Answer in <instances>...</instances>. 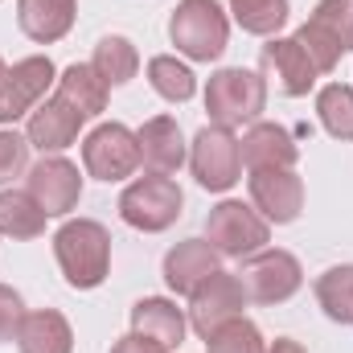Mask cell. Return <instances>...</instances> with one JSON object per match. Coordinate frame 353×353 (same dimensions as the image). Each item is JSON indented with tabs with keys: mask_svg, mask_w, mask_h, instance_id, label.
Returning a JSON list of instances; mask_svg holds the SVG:
<instances>
[{
	"mask_svg": "<svg viewBox=\"0 0 353 353\" xmlns=\"http://www.w3.org/2000/svg\"><path fill=\"white\" fill-rule=\"evenodd\" d=\"M296 41L308 50L321 74L337 70V62L353 50V0H321L312 17L296 29Z\"/></svg>",
	"mask_w": 353,
	"mask_h": 353,
	"instance_id": "obj_5",
	"label": "cell"
},
{
	"mask_svg": "<svg viewBox=\"0 0 353 353\" xmlns=\"http://www.w3.org/2000/svg\"><path fill=\"white\" fill-rule=\"evenodd\" d=\"M169 41L193 62H218L230 41V21L218 0H181L169 17Z\"/></svg>",
	"mask_w": 353,
	"mask_h": 353,
	"instance_id": "obj_2",
	"label": "cell"
},
{
	"mask_svg": "<svg viewBox=\"0 0 353 353\" xmlns=\"http://www.w3.org/2000/svg\"><path fill=\"white\" fill-rule=\"evenodd\" d=\"M17 350L21 353H70L74 350V329L58 308H37L25 312L21 333H17Z\"/></svg>",
	"mask_w": 353,
	"mask_h": 353,
	"instance_id": "obj_21",
	"label": "cell"
},
{
	"mask_svg": "<svg viewBox=\"0 0 353 353\" xmlns=\"http://www.w3.org/2000/svg\"><path fill=\"white\" fill-rule=\"evenodd\" d=\"M205 239L218 255L226 259H251L255 251H263L267 239H271V222L255 205H243V201H222L210 210L205 218Z\"/></svg>",
	"mask_w": 353,
	"mask_h": 353,
	"instance_id": "obj_6",
	"label": "cell"
},
{
	"mask_svg": "<svg viewBox=\"0 0 353 353\" xmlns=\"http://www.w3.org/2000/svg\"><path fill=\"white\" fill-rule=\"evenodd\" d=\"M83 123H87V115L74 111L66 99L54 94V99H46V103H37V107L29 111L25 140H29V148H37L41 157H54V152H62V148H70V144L79 140Z\"/></svg>",
	"mask_w": 353,
	"mask_h": 353,
	"instance_id": "obj_14",
	"label": "cell"
},
{
	"mask_svg": "<svg viewBox=\"0 0 353 353\" xmlns=\"http://www.w3.org/2000/svg\"><path fill=\"white\" fill-rule=\"evenodd\" d=\"M83 165L94 181H123L140 169V140L123 123H99L83 140Z\"/></svg>",
	"mask_w": 353,
	"mask_h": 353,
	"instance_id": "obj_10",
	"label": "cell"
},
{
	"mask_svg": "<svg viewBox=\"0 0 353 353\" xmlns=\"http://www.w3.org/2000/svg\"><path fill=\"white\" fill-rule=\"evenodd\" d=\"M29 193L37 197V205L50 214V218H66L79 197H83V173L79 165H70L66 157H41L33 169H29Z\"/></svg>",
	"mask_w": 353,
	"mask_h": 353,
	"instance_id": "obj_12",
	"label": "cell"
},
{
	"mask_svg": "<svg viewBox=\"0 0 353 353\" xmlns=\"http://www.w3.org/2000/svg\"><path fill=\"white\" fill-rule=\"evenodd\" d=\"M189 169H193V176H197L201 189L226 193V189L243 176V148H239L234 132L222 128V123H205V128L193 136Z\"/></svg>",
	"mask_w": 353,
	"mask_h": 353,
	"instance_id": "obj_7",
	"label": "cell"
},
{
	"mask_svg": "<svg viewBox=\"0 0 353 353\" xmlns=\"http://www.w3.org/2000/svg\"><path fill=\"white\" fill-rule=\"evenodd\" d=\"M251 205L267 222L288 226L304 210V181L296 176V169H255L251 173Z\"/></svg>",
	"mask_w": 353,
	"mask_h": 353,
	"instance_id": "obj_13",
	"label": "cell"
},
{
	"mask_svg": "<svg viewBox=\"0 0 353 353\" xmlns=\"http://www.w3.org/2000/svg\"><path fill=\"white\" fill-rule=\"evenodd\" d=\"M181 205H185V193H181V185H176L173 176H165V173L136 176L119 193V218L132 230H144V234L169 230L181 218Z\"/></svg>",
	"mask_w": 353,
	"mask_h": 353,
	"instance_id": "obj_4",
	"label": "cell"
},
{
	"mask_svg": "<svg viewBox=\"0 0 353 353\" xmlns=\"http://www.w3.org/2000/svg\"><path fill=\"white\" fill-rule=\"evenodd\" d=\"M263 107H267L263 74H255V70H247V66H226V70L210 74V87H205L210 123H222V128L259 123Z\"/></svg>",
	"mask_w": 353,
	"mask_h": 353,
	"instance_id": "obj_3",
	"label": "cell"
},
{
	"mask_svg": "<svg viewBox=\"0 0 353 353\" xmlns=\"http://www.w3.org/2000/svg\"><path fill=\"white\" fill-rule=\"evenodd\" d=\"M29 169V140L17 136L12 128H0V185Z\"/></svg>",
	"mask_w": 353,
	"mask_h": 353,
	"instance_id": "obj_30",
	"label": "cell"
},
{
	"mask_svg": "<svg viewBox=\"0 0 353 353\" xmlns=\"http://www.w3.org/2000/svg\"><path fill=\"white\" fill-rule=\"evenodd\" d=\"M239 148H243V165L251 173L255 169H296V161H300L292 132L279 123H251V132L243 136Z\"/></svg>",
	"mask_w": 353,
	"mask_h": 353,
	"instance_id": "obj_19",
	"label": "cell"
},
{
	"mask_svg": "<svg viewBox=\"0 0 353 353\" xmlns=\"http://www.w3.org/2000/svg\"><path fill=\"white\" fill-rule=\"evenodd\" d=\"M230 12L243 25V33L275 37L288 25V12L292 8H288V0H230Z\"/></svg>",
	"mask_w": 353,
	"mask_h": 353,
	"instance_id": "obj_26",
	"label": "cell"
},
{
	"mask_svg": "<svg viewBox=\"0 0 353 353\" xmlns=\"http://www.w3.org/2000/svg\"><path fill=\"white\" fill-rule=\"evenodd\" d=\"M263 333L247 321V316H239V321H230V325H222L218 333H210L205 337V353H263Z\"/></svg>",
	"mask_w": 353,
	"mask_h": 353,
	"instance_id": "obj_29",
	"label": "cell"
},
{
	"mask_svg": "<svg viewBox=\"0 0 353 353\" xmlns=\"http://www.w3.org/2000/svg\"><path fill=\"white\" fill-rule=\"evenodd\" d=\"M136 140H140V165H144L148 173L169 176L185 165V136H181V128H176L173 115H152V119L136 132Z\"/></svg>",
	"mask_w": 353,
	"mask_h": 353,
	"instance_id": "obj_18",
	"label": "cell"
},
{
	"mask_svg": "<svg viewBox=\"0 0 353 353\" xmlns=\"http://www.w3.org/2000/svg\"><path fill=\"white\" fill-rule=\"evenodd\" d=\"M247 304H251V296H247L243 279L218 267V271H214L205 283H197V292L189 296V325H193V333L205 341V337L218 333L222 325L239 321Z\"/></svg>",
	"mask_w": 353,
	"mask_h": 353,
	"instance_id": "obj_8",
	"label": "cell"
},
{
	"mask_svg": "<svg viewBox=\"0 0 353 353\" xmlns=\"http://www.w3.org/2000/svg\"><path fill=\"white\" fill-rule=\"evenodd\" d=\"M54 255H58L66 283L79 292H90L111 271V234L94 218H70L54 234Z\"/></svg>",
	"mask_w": 353,
	"mask_h": 353,
	"instance_id": "obj_1",
	"label": "cell"
},
{
	"mask_svg": "<svg viewBox=\"0 0 353 353\" xmlns=\"http://www.w3.org/2000/svg\"><path fill=\"white\" fill-rule=\"evenodd\" d=\"M222 267V255L210 247V239H185L165 255V283L176 296H193L197 283H205Z\"/></svg>",
	"mask_w": 353,
	"mask_h": 353,
	"instance_id": "obj_16",
	"label": "cell"
},
{
	"mask_svg": "<svg viewBox=\"0 0 353 353\" xmlns=\"http://www.w3.org/2000/svg\"><path fill=\"white\" fill-rule=\"evenodd\" d=\"M107 83L94 74V66H83V62H74V66H66L62 70V79H58V99H66L74 111H83V115H99L103 107H107Z\"/></svg>",
	"mask_w": 353,
	"mask_h": 353,
	"instance_id": "obj_23",
	"label": "cell"
},
{
	"mask_svg": "<svg viewBox=\"0 0 353 353\" xmlns=\"http://www.w3.org/2000/svg\"><path fill=\"white\" fill-rule=\"evenodd\" d=\"M239 279H243V288H247V296L255 300V304H283V300H292L296 292H300V283H304V267L300 259L292 255V251H255L243 271H239Z\"/></svg>",
	"mask_w": 353,
	"mask_h": 353,
	"instance_id": "obj_9",
	"label": "cell"
},
{
	"mask_svg": "<svg viewBox=\"0 0 353 353\" xmlns=\"http://www.w3.org/2000/svg\"><path fill=\"white\" fill-rule=\"evenodd\" d=\"M259 62H263V70L275 79V87L283 90L288 99L308 94V90L316 87V79H321V70L312 66L308 50H304L296 37H279V33H275V37L263 46Z\"/></svg>",
	"mask_w": 353,
	"mask_h": 353,
	"instance_id": "obj_15",
	"label": "cell"
},
{
	"mask_svg": "<svg viewBox=\"0 0 353 353\" xmlns=\"http://www.w3.org/2000/svg\"><path fill=\"white\" fill-rule=\"evenodd\" d=\"M316 115L333 140H353V87L329 83L316 94Z\"/></svg>",
	"mask_w": 353,
	"mask_h": 353,
	"instance_id": "obj_27",
	"label": "cell"
},
{
	"mask_svg": "<svg viewBox=\"0 0 353 353\" xmlns=\"http://www.w3.org/2000/svg\"><path fill=\"white\" fill-rule=\"evenodd\" d=\"M4 70H8V66H4V58H0V79H4Z\"/></svg>",
	"mask_w": 353,
	"mask_h": 353,
	"instance_id": "obj_34",
	"label": "cell"
},
{
	"mask_svg": "<svg viewBox=\"0 0 353 353\" xmlns=\"http://www.w3.org/2000/svg\"><path fill=\"white\" fill-rule=\"evenodd\" d=\"M46 210L37 205V197L29 189H0V234L12 243L37 239L46 230Z\"/></svg>",
	"mask_w": 353,
	"mask_h": 353,
	"instance_id": "obj_22",
	"label": "cell"
},
{
	"mask_svg": "<svg viewBox=\"0 0 353 353\" xmlns=\"http://www.w3.org/2000/svg\"><path fill=\"white\" fill-rule=\"evenodd\" d=\"M79 4L74 0H17V25L29 41L54 46L74 29Z\"/></svg>",
	"mask_w": 353,
	"mask_h": 353,
	"instance_id": "obj_17",
	"label": "cell"
},
{
	"mask_svg": "<svg viewBox=\"0 0 353 353\" xmlns=\"http://www.w3.org/2000/svg\"><path fill=\"white\" fill-rule=\"evenodd\" d=\"M132 333H140V337H148L165 350H176L185 341V312L165 296H144L132 308Z\"/></svg>",
	"mask_w": 353,
	"mask_h": 353,
	"instance_id": "obj_20",
	"label": "cell"
},
{
	"mask_svg": "<svg viewBox=\"0 0 353 353\" xmlns=\"http://www.w3.org/2000/svg\"><path fill=\"white\" fill-rule=\"evenodd\" d=\"M90 66H94V74H99L107 87H123V83L136 79V70H140V54H136V46H132L128 37L111 33V37H103V41L94 46Z\"/></svg>",
	"mask_w": 353,
	"mask_h": 353,
	"instance_id": "obj_24",
	"label": "cell"
},
{
	"mask_svg": "<svg viewBox=\"0 0 353 353\" xmlns=\"http://www.w3.org/2000/svg\"><path fill=\"white\" fill-rule=\"evenodd\" d=\"M148 83H152V90H157L161 99H169V103H185V99H193V90H197L193 70H189L185 62H176L173 54H157V58L148 62Z\"/></svg>",
	"mask_w": 353,
	"mask_h": 353,
	"instance_id": "obj_28",
	"label": "cell"
},
{
	"mask_svg": "<svg viewBox=\"0 0 353 353\" xmlns=\"http://www.w3.org/2000/svg\"><path fill=\"white\" fill-rule=\"evenodd\" d=\"M50 83H54V62L46 54L21 58L12 70H4V79H0V123H17L21 115H29L46 99Z\"/></svg>",
	"mask_w": 353,
	"mask_h": 353,
	"instance_id": "obj_11",
	"label": "cell"
},
{
	"mask_svg": "<svg viewBox=\"0 0 353 353\" xmlns=\"http://www.w3.org/2000/svg\"><path fill=\"white\" fill-rule=\"evenodd\" d=\"M263 353H308V350H304L300 341H292V337H275V341H271Z\"/></svg>",
	"mask_w": 353,
	"mask_h": 353,
	"instance_id": "obj_33",
	"label": "cell"
},
{
	"mask_svg": "<svg viewBox=\"0 0 353 353\" xmlns=\"http://www.w3.org/2000/svg\"><path fill=\"white\" fill-rule=\"evenodd\" d=\"M316 304L325 308L329 321L353 325V263L329 267V271L316 279Z\"/></svg>",
	"mask_w": 353,
	"mask_h": 353,
	"instance_id": "obj_25",
	"label": "cell"
},
{
	"mask_svg": "<svg viewBox=\"0 0 353 353\" xmlns=\"http://www.w3.org/2000/svg\"><path fill=\"white\" fill-rule=\"evenodd\" d=\"M21 321H25V300H21V292H12L8 283H0V345H4V341H17Z\"/></svg>",
	"mask_w": 353,
	"mask_h": 353,
	"instance_id": "obj_31",
	"label": "cell"
},
{
	"mask_svg": "<svg viewBox=\"0 0 353 353\" xmlns=\"http://www.w3.org/2000/svg\"><path fill=\"white\" fill-rule=\"evenodd\" d=\"M111 353H169L165 345H157V341H148V337H140V333H128V337H119Z\"/></svg>",
	"mask_w": 353,
	"mask_h": 353,
	"instance_id": "obj_32",
	"label": "cell"
}]
</instances>
